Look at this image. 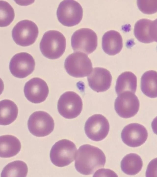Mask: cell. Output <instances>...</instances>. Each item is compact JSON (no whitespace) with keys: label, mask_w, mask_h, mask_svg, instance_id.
<instances>
[{"label":"cell","mask_w":157,"mask_h":177,"mask_svg":"<svg viewBox=\"0 0 157 177\" xmlns=\"http://www.w3.org/2000/svg\"><path fill=\"white\" fill-rule=\"evenodd\" d=\"M106 157L98 148L88 144L81 146L76 155L75 166L82 174L89 175L98 169L104 167Z\"/></svg>","instance_id":"obj_1"},{"label":"cell","mask_w":157,"mask_h":177,"mask_svg":"<svg viewBox=\"0 0 157 177\" xmlns=\"http://www.w3.org/2000/svg\"><path fill=\"white\" fill-rule=\"evenodd\" d=\"M66 43V38L61 33L50 30L43 35L40 48L44 57L49 59H56L60 57L64 52Z\"/></svg>","instance_id":"obj_2"},{"label":"cell","mask_w":157,"mask_h":177,"mask_svg":"<svg viewBox=\"0 0 157 177\" xmlns=\"http://www.w3.org/2000/svg\"><path fill=\"white\" fill-rule=\"evenodd\" d=\"M77 150L75 145L72 141L66 139L60 140L55 143L51 150V160L59 167L67 166L74 160Z\"/></svg>","instance_id":"obj_3"},{"label":"cell","mask_w":157,"mask_h":177,"mask_svg":"<svg viewBox=\"0 0 157 177\" xmlns=\"http://www.w3.org/2000/svg\"><path fill=\"white\" fill-rule=\"evenodd\" d=\"M64 67L69 75L76 78L88 76L93 69L92 63L88 56L79 52L69 55L65 60Z\"/></svg>","instance_id":"obj_4"},{"label":"cell","mask_w":157,"mask_h":177,"mask_svg":"<svg viewBox=\"0 0 157 177\" xmlns=\"http://www.w3.org/2000/svg\"><path fill=\"white\" fill-rule=\"evenodd\" d=\"M83 14L80 4L74 0H63L59 4L56 14L58 19L63 25L71 27L79 23Z\"/></svg>","instance_id":"obj_5"},{"label":"cell","mask_w":157,"mask_h":177,"mask_svg":"<svg viewBox=\"0 0 157 177\" xmlns=\"http://www.w3.org/2000/svg\"><path fill=\"white\" fill-rule=\"evenodd\" d=\"M38 33L36 25L33 22L27 19L18 22L14 27L12 32L15 42L22 46L33 44L36 41Z\"/></svg>","instance_id":"obj_6"},{"label":"cell","mask_w":157,"mask_h":177,"mask_svg":"<svg viewBox=\"0 0 157 177\" xmlns=\"http://www.w3.org/2000/svg\"><path fill=\"white\" fill-rule=\"evenodd\" d=\"M82 102L80 96L73 91H67L62 94L57 103V109L64 118L72 119L77 117L82 109Z\"/></svg>","instance_id":"obj_7"},{"label":"cell","mask_w":157,"mask_h":177,"mask_svg":"<svg viewBox=\"0 0 157 177\" xmlns=\"http://www.w3.org/2000/svg\"><path fill=\"white\" fill-rule=\"evenodd\" d=\"M54 125L52 117L43 111L34 112L30 116L28 121L29 132L33 136L38 137L50 134L53 131Z\"/></svg>","instance_id":"obj_8"},{"label":"cell","mask_w":157,"mask_h":177,"mask_svg":"<svg viewBox=\"0 0 157 177\" xmlns=\"http://www.w3.org/2000/svg\"><path fill=\"white\" fill-rule=\"evenodd\" d=\"M97 36L92 30L82 28L76 30L71 38V45L74 51L81 52L90 54L96 49Z\"/></svg>","instance_id":"obj_9"},{"label":"cell","mask_w":157,"mask_h":177,"mask_svg":"<svg viewBox=\"0 0 157 177\" xmlns=\"http://www.w3.org/2000/svg\"><path fill=\"white\" fill-rule=\"evenodd\" d=\"M115 110L121 117L128 118L134 116L140 108L139 100L135 93L124 91L118 95L114 103Z\"/></svg>","instance_id":"obj_10"},{"label":"cell","mask_w":157,"mask_h":177,"mask_svg":"<svg viewBox=\"0 0 157 177\" xmlns=\"http://www.w3.org/2000/svg\"><path fill=\"white\" fill-rule=\"evenodd\" d=\"M109 124L108 120L100 114H95L86 121L84 130L87 136L90 140L99 141L104 139L108 135Z\"/></svg>","instance_id":"obj_11"},{"label":"cell","mask_w":157,"mask_h":177,"mask_svg":"<svg viewBox=\"0 0 157 177\" xmlns=\"http://www.w3.org/2000/svg\"><path fill=\"white\" fill-rule=\"evenodd\" d=\"M35 62L33 57L26 52L14 55L9 64L10 71L14 76L20 78L26 77L34 71Z\"/></svg>","instance_id":"obj_12"},{"label":"cell","mask_w":157,"mask_h":177,"mask_svg":"<svg viewBox=\"0 0 157 177\" xmlns=\"http://www.w3.org/2000/svg\"><path fill=\"white\" fill-rule=\"evenodd\" d=\"M25 97L30 102L40 103L45 101L49 93L46 82L39 77H34L28 81L24 87Z\"/></svg>","instance_id":"obj_13"},{"label":"cell","mask_w":157,"mask_h":177,"mask_svg":"<svg viewBox=\"0 0 157 177\" xmlns=\"http://www.w3.org/2000/svg\"><path fill=\"white\" fill-rule=\"evenodd\" d=\"M148 137V133L143 125L136 123L129 124L124 127L121 133L123 142L132 147H138L143 144Z\"/></svg>","instance_id":"obj_14"},{"label":"cell","mask_w":157,"mask_h":177,"mask_svg":"<svg viewBox=\"0 0 157 177\" xmlns=\"http://www.w3.org/2000/svg\"><path fill=\"white\" fill-rule=\"evenodd\" d=\"M87 80L89 86L93 90L98 92H102L110 88L112 76L106 69L95 67L88 76Z\"/></svg>","instance_id":"obj_15"},{"label":"cell","mask_w":157,"mask_h":177,"mask_svg":"<svg viewBox=\"0 0 157 177\" xmlns=\"http://www.w3.org/2000/svg\"><path fill=\"white\" fill-rule=\"evenodd\" d=\"M102 45L106 53L110 56L115 55L120 52L123 47L122 36L117 31H108L102 37Z\"/></svg>","instance_id":"obj_16"},{"label":"cell","mask_w":157,"mask_h":177,"mask_svg":"<svg viewBox=\"0 0 157 177\" xmlns=\"http://www.w3.org/2000/svg\"><path fill=\"white\" fill-rule=\"evenodd\" d=\"M21 144L18 139L11 135H4L0 137V156L3 158H10L20 151Z\"/></svg>","instance_id":"obj_17"},{"label":"cell","mask_w":157,"mask_h":177,"mask_svg":"<svg viewBox=\"0 0 157 177\" xmlns=\"http://www.w3.org/2000/svg\"><path fill=\"white\" fill-rule=\"evenodd\" d=\"M141 89L143 93L151 98L157 97V72L150 70L141 77Z\"/></svg>","instance_id":"obj_18"},{"label":"cell","mask_w":157,"mask_h":177,"mask_svg":"<svg viewBox=\"0 0 157 177\" xmlns=\"http://www.w3.org/2000/svg\"><path fill=\"white\" fill-rule=\"evenodd\" d=\"M0 124L7 125L14 122L18 113L17 105L12 101L5 99L0 102Z\"/></svg>","instance_id":"obj_19"},{"label":"cell","mask_w":157,"mask_h":177,"mask_svg":"<svg viewBox=\"0 0 157 177\" xmlns=\"http://www.w3.org/2000/svg\"><path fill=\"white\" fill-rule=\"evenodd\" d=\"M137 86L136 76L129 71L124 72L118 77L115 86V91L118 95L122 92L129 91L135 93Z\"/></svg>","instance_id":"obj_20"},{"label":"cell","mask_w":157,"mask_h":177,"mask_svg":"<svg viewBox=\"0 0 157 177\" xmlns=\"http://www.w3.org/2000/svg\"><path fill=\"white\" fill-rule=\"evenodd\" d=\"M143 161L137 154L131 153L126 155L122 159L121 164L122 171L125 174L135 175L141 170Z\"/></svg>","instance_id":"obj_21"},{"label":"cell","mask_w":157,"mask_h":177,"mask_svg":"<svg viewBox=\"0 0 157 177\" xmlns=\"http://www.w3.org/2000/svg\"><path fill=\"white\" fill-rule=\"evenodd\" d=\"M28 171L27 166L25 162L21 160H16L9 163L4 167L1 177H25Z\"/></svg>","instance_id":"obj_22"},{"label":"cell","mask_w":157,"mask_h":177,"mask_svg":"<svg viewBox=\"0 0 157 177\" xmlns=\"http://www.w3.org/2000/svg\"><path fill=\"white\" fill-rule=\"evenodd\" d=\"M151 20L143 18L137 21L134 29V33L136 38L140 42L144 43L153 42L151 39L149 33V27Z\"/></svg>","instance_id":"obj_23"},{"label":"cell","mask_w":157,"mask_h":177,"mask_svg":"<svg viewBox=\"0 0 157 177\" xmlns=\"http://www.w3.org/2000/svg\"><path fill=\"white\" fill-rule=\"evenodd\" d=\"M14 16V10L11 5L6 1L0 0V27L8 26L13 21Z\"/></svg>","instance_id":"obj_24"},{"label":"cell","mask_w":157,"mask_h":177,"mask_svg":"<svg viewBox=\"0 0 157 177\" xmlns=\"http://www.w3.org/2000/svg\"><path fill=\"white\" fill-rule=\"evenodd\" d=\"M137 4L139 9L144 14H151L157 12V0H137Z\"/></svg>","instance_id":"obj_25"},{"label":"cell","mask_w":157,"mask_h":177,"mask_svg":"<svg viewBox=\"0 0 157 177\" xmlns=\"http://www.w3.org/2000/svg\"><path fill=\"white\" fill-rule=\"evenodd\" d=\"M147 177H157V158L151 160L148 164L146 172Z\"/></svg>","instance_id":"obj_26"},{"label":"cell","mask_w":157,"mask_h":177,"mask_svg":"<svg viewBox=\"0 0 157 177\" xmlns=\"http://www.w3.org/2000/svg\"><path fill=\"white\" fill-rule=\"evenodd\" d=\"M150 37L153 42H157V18L151 21L149 30Z\"/></svg>","instance_id":"obj_27"},{"label":"cell","mask_w":157,"mask_h":177,"mask_svg":"<svg viewBox=\"0 0 157 177\" xmlns=\"http://www.w3.org/2000/svg\"><path fill=\"white\" fill-rule=\"evenodd\" d=\"M108 175L109 176H117V174L113 171L109 169H99L94 174L93 176H99L100 175Z\"/></svg>","instance_id":"obj_28"},{"label":"cell","mask_w":157,"mask_h":177,"mask_svg":"<svg viewBox=\"0 0 157 177\" xmlns=\"http://www.w3.org/2000/svg\"><path fill=\"white\" fill-rule=\"evenodd\" d=\"M151 126L154 132L157 135V116L153 119Z\"/></svg>","instance_id":"obj_29"}]
</instances>
